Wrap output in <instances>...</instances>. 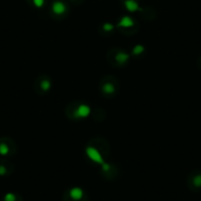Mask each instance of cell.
<instances>
[{
    "label": "cell",
    "mask_w": 201,
    "mask_h": 201,
    "mask_svg": "<svg viewBox=\"0 0 201 201\" xmlns=\"http://www.w3.org/2000/svg\"><path fill=\"white\" fill-rule=\"evenodd\" d=\"M52 11L54 14L61 15L66 12V6H65V4L61 1H54L52 4Z\"/></svg>",
    "instance_id": "6da1fadb"
},
{
    "label": "cell",
    "mask_w": 201,
    "mask_h": 201,
    "mask_svg": "<svg viewBox=\"0 0 201 201\" xmlns=\"http://www.w3.org/2000/svg\"><path fill=\"white\" fill-rule=\"evenodd\" d=\"M124 5H125L126 9L130 11V12H135V11L141 10L138 3L135 1V0H125V1H124Z\"/></svg>",
    "instance_id": "7a4b0ae2"
},
{
    "label": "cell",
    "mask_w": 201,
    "mask_h": 201,
    "mask_svg": "<svg viewBox=\"0 0 201 201\" xmlns=\"http://www.w3.org/2000/svg\"><path fill=\"white\" fill-rule=\"evenodd\" d=\"M69 193H70V196H71V198H73L75 200H79V199H81L83 197V190L81 188H78V187L72 188Z\"/></svg>",
    "instance_id": "3957f363"
},
{
    "label": "cell",
    "mask_w": 201,
    "mask_h": 201,
    "mask_svg": "<svg viewBox=\"0 0 201 201\" xmlns=\"http://www.w3.org/2000/svg\"><path fill=\"white\" fill-rule=\"evenodd\" d=\"M119 26H122V27H125V28H127V27H130V26H132L133 25V21L130 19L129 17H123L120 21V23L118 24Z\"/></svg>",
    "instance_id": "277c9868"
},
{
    "label": "cell",
    "mask_w": 201,
    "mask_h": 201,
    "mask_svg": "<svg viewBox=\"0 0 201 201\" xmlns=\"http://www.w3.org/2000/svg\"><path fill=\"white\" fill-rule=\"evenodd\" d=\"M193 183H194V186H197V187H200V186H201V175H197L196 177H194Z\"/></svg>",
    "instance_id": "5b68a950"
},
{
    "label": "cell",
    "mask_w": 201,
    "mask_h": 201,
    "mask_svg": "<svg viewBox=\"0 0 201 201\" xmlns=\"http://www.w3.org/2000/svg\"><path fill=\"white\" fill-rule=\"evenodd\" d=\"M33 3H34L36 7L41 8L43 6V4H45V0H33Z\"/></svg>",
    "instance_id": "8992f818"
},
{
    "label": "cell",
    "mask_w": 201,
    "mask_h": 201,
    "mask_svg": "<svg viewBox=\"0 0 201 201\" xmlns=\"http://www.w3.org/2000/svg\"><path fill=\"white\" fill-rule=\"evenodd\" d=\"M5 201H15V195L12 194V193H8L6 194V196H5Z\"/></svg>",
    "instance_id": "52a82bcc"
}]
</instances>
